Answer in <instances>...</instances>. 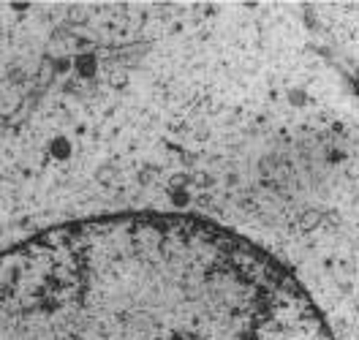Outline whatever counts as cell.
Segmentation results:
<instances>
[{
	"label": "cell",
	"mask_w": 359,
	"mask_h": 340,
	"mask_svg": "<svg viewBox=\"0 0 359 340\" xmlns=\"http://www.w3.org/2000/svg\"><path fill=\"white\" fill-rule=\"evenodd\" d=\"M0 340H335L267 250L180 212L60 224L0 253Z\"/></svg>",
	"instance_id": "cell-1"
},
{
	"label": "cell",
	"mask_w": 359,
	"mask_h": 340,
	"mask_svg": "<svg viewBox=\"0 0 359 340\" xmlns=\"http://www.w3.org/2000/svg\"><path fill=\"white\" fill-rule=\"evenodd\" d=\"M324 22L332 27L335 39L359 66V3H340L324 8Z\"/></svg>",
	"instance_id": "cell-2"
}]
</instances>
